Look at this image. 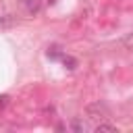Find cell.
<instances>
[{
	"label": "cell",
	"instance_id": "3957f363",
	"mask_svg": "<svg viewBox=\"0 0 133 133\" xmlns=\"http://www.w3.org/2000/svg\"><path fill=\"white\" fill-rule=\"evenodd\" d=\"M71 129H73V131H85V129H87V125H85L83 121H79V118H75V121L71 123Z\"/></svg>",
	"mask_w": 133,
	"mask_h": 133
},
{
	"label": "cell",
	"instance_id": "277c9868",
	"mask_svg": "<svg viewBox=\"0 0 133 133\" xmlns=\"http://www.w3.org/2000/svg\"><path fill=\"white\" fill-rule=\"evenodd\" d=\"M96 131L100 133V131H116V127L114 125H108V123H98L96 125Z\"/></svg>",
	"mask_w": 133,
	"mask_h": 133
},
{
	"label": "cell",
	"instance_id": "5b68a950",
	"mask_svg": "<svg viewBox=\"0 0 133 133\" xmlns=\"http://www.w3.org/2000/svg\"><path fill=\"white\" fill-rule=\"evenodd\" d=\"M62 62H64L66 69H75V66H77V60H75L73 56H62Z\"/></svg>",
	"mask_w": 133,
	"mask_h": 133
},
{
	"label": "cell",
	"instance_id": "52a82bcc",
	"mask_svg": "<svg viewBox=\"0 0 133 133\" xmlns=\"http://www.w3.org/2000/svg\"><path fill=\"white\" fill-rule=\"evenodd\" d=\"M6 104H8V96H6V94H2V96H0V110H2Z\"/></svg>",
	"mask_w": 133,
	"mask_h": 133
},
{
	"label": "cell",
	"instance_id": "8992f818",
	"mask_svg": "<svg viewBox=\"0 0 133 133\" xmlns=\"http://www.w3.org/2000/svg\"><path fill=\"white\" fill-rule=\"evenodd\" d=\"M48 56H52V58H62V54H60V48H58V46H52V48H48Z\"/></svg>",
	"mask_w": 133,
	"mask_h": 133
},
{
	"label": "cell",
	"instance_id": "6da1fadb",
	"mask_svg": "<svg viewBox=\"0 0 133 133\" xmlns=\"http://www.w3.org/2000/svg\"><path fill=\"white\" fill-rule=\"evenodd\" d=\"M87 116L94 118V121H104V118L110 116V112H108V108L102 102H94V104L87 106Z\"/></svg>",
	"mask_w": 133,
	"mask_h": 133
},
{
	"label": "cell",
	"instance_id": "7a4b0ae2",
	"mask_svg": "<svg viewBox=\"0 0 133 133\" xmlns=\"http://www.w3.org/2000/svg\"><path fill=\"white\" fill-rule=\"evenodd\" d=\"M23 4H25V8H27V12H31V15H37L39 8H42L39 0H23Z\"/></svg>",
	"mask_w": 133,
	"mask_h": 133
}]
</instances>
